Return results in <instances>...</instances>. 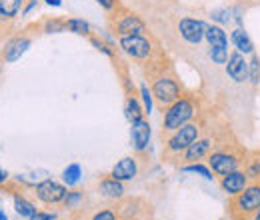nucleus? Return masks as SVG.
<instances>
[{
    "instance_id": "obj_10",
    "label": "nucleus",
    "mask_w": 260,
    "mask_h": 220,
    "mask_svg": "<svg viewBox=\"0 0 260 220\" xmlns=\"http://www.w3.org/2000/svg\"><path fill=\"white\" fill-rule=\"evenodd\" d=\"M176 28H178L180 38H182L186 44H190V46H198V44L204 40L206 24H204L202 20H198V18H190V16L180 18Z\"/></svg>"
},
{
    "instance_id": "obj_41",
    "label": "nucleus",
    "mask_w": 260,
    "mask_h": 220,
    "mask_svg": "<svg viewBox=\"0 0 260 220\" xmlns=\"http://www.w3.org/2000/svg\"><path fill=\"white\" fill-rule=\"evenodd\" d=\"M220 220H232V218H230V216H224V218H220Z\"/></svg>"
},
{
    "instance_id": "obj_31",
    "label": "nucleus",
    "mask_w": 260,
    "mask_h": 220,
    "mask_svg": "<svg viewBox=\"0 0 260 220\" xmlns=\"http://www.w3.org/2000/svg\"><path fill=\"white\" fill-rule=\"evenodd\" d=\"M228 52L226 48H216V46H210L208 48V58L212 60V64H216V66H224L228 60Z\"/></svg>"
},
{
    "instance_id": "obj_14",
    "label": "nucleus",
    "mask_w": 260,
    "mask_h": 220,
    "mask_svg": "<svg viewBox=\"0 0 260 220\" xmlns=\"http://www.w3.org/2000/svg\"><path fill=\"white\" fill-rule=\"evenodd\" d=\"M130 136H132V146L138 154L146 152L148 148V142H150V124L146 118H140L136 122H132L130 128Z\"/></svg>"
},
{
    "instance_id": "obj_8",
    "label": "nucleus",
    "mask_w": 260,
    "mask_h": 220,
    "mask_svg": "<svg viewBox=\"0 0 260 220\" xmlns=\"http://www.w3.org/2000/svg\"><path fill=\"white\" fill-rule=\"evenodd\" d=\"M216 142H218V136H214V134H200L194 142L184 150V154L180 156V166L182 164L200 162L202 158H208V154L214 150Z\"/></svg>"
},
{
    "instance_id": "obj_15",
    "label": "nucleus",
    "mask_w": 260,
    "mask_h": 220,
    "mask_svg": "<svg viewBox=\"0 0 260 220\" xmlns=\"http://www.w3.org/2000/svg\"><path fill=\"white\" fill-rule=\"evenodd\" d=\"M110 176L116 178V180H120V182H130V180H134V178L138 176V160H136V156L120 158V160L114 164V168L110 170Z\"/></svg>"
},
{
    "instance_id": "obj_38",
    "label": "nucleus",
    "mask_w": 260,
    "mask_h": 220,
    "mask_svg": "<svg viewBox=\"0 0 260 220\" xmlns=\"http://www.w3.org/2000/svg\"><path fill=\"white\" fill-rule=\"evenodd\" d=\"M46 4H50V6H60L62 0H46Z\"/></svg>"
},
{
    "instance_id": "obj_20",
    "label": "nucleus",
    "mask_w": 260,
    "mask_h": 220,
    "mask_svg": "<svg viewBox=\"0 0 260 220\" xmlns=\"http://www.w3.org/2000/svg\"><path fill=\"white\" fill-rule=\"evenodd\" d=\"M14 194V210H16V214L20 216V218H26L30 220L36 214V206H34V202H30L24 194H18V192H12Z\"/></svg>"
},
{
    "instance_id": "obj_2",
    "label": "nucleus",
    "mask_w": 260,
    "mask_h": 220,
    "mask_svg": "<svg viewBox=\"0 0 260 220\" xmlns=\"http://www.w3.org/2000/svg\"><path fill=\"white\" fill-rule=\"evenodd\" d=\"M198 116H200L198 100L190 95H182L176 102H172L168 108H164L162 136H168L170 132L178 130L180 126L188 124L192 120H198Z\"/></svg>"
},
{
    "instance_id": "obj_36",
    "label": "nucleus",
    "mask_w": 260,
    "mask_h": 220,
    "mask_svg": "<svg viewBox=\"0 0 260 220\" xmlns=\"http://www.w3.org/2000/svg\"><path fill=\"white\" fill-rule=\"evenodd\" d=\"M8 180H10L8 172H6L4 168H0V188H2V186H6V184H8Z\"/></svg>"
},
{
    "instance_id": "obj_23",
    "label": "nucleus",
    "mask_w": 260,
    "mask_h": 220,
    "mask_svg": "<svg viewBox=\"0 0 260 220\" xmlns=\"http://www.w3.org/2000/svg\"><path fill=\"white\" fill-rule=\"evenodd\" d=\"M84 200H86V194L82 190H68V194H66L60 206H64L68 210H76V208H82Z\"/></svg>"
},
{
    "instance_id": "obj_29",
    "label": "nucleus",
    "mask_w": 260,
    "mask_h": 220,
    "mask_svg": "<svg viewBox=\"0 0 260 220\" xmlns=\"http://www.w3.org/2000/svg\"><path fill=\"white\" fill-rule=\"evenodd\" d=\"M88 220H120V216H118V212H116L114 206H104V208L94 210L88 216Z\"/></svg>"
},
{
    "instance_id": "obj_27",
    "label": "nucleus",
    "mask_w": 260,
    "mask_h": 220,
    "mask_svg": "<svg viewBox=\"0 0 260 220\" xmlns=\"http://www.w3.org/2000/svg\"><path fill=\"white\" fill-rule=\"evenodd\" d=\"M66 22V30L74 32V34H80V36H88L90 34V24L82 18H68Z\"/></svg>"
},
{
    "instance_id": "obj_32",
    "label": "nucleus",
    "mask_w": 260,
    "mask_h": 220,
    "mask_svg": "<svg viewBox=\"0 0 260 220\" xmlns=\"http://www.w3.org/2000/svg\"><path fill=\"white\" fill-rule=\"evenodd\" d=\"M140 96H142V106H144V112H146V114H150L154 98H152V90L148 88V84H140Z\"/></svg>"
},
{
    "instance_id": "obj_3",
    "label": "nucleus",
    "mask_w": 260,
    "mask_h": 220,
    "mask_svg": "<svg viewBox=\"0 0 260 220\" xmlns=\"http://www.w3.org/2000/svg\"><path fill=\"white\" fill-rule=\"evenodd\" d=\"M202 134V122L192 120L188 124L180 126L178 130L170 132L164 138V158L166 160H176L184 154V150L194 142L196 138Z\"/></svg>"
},
{
    "instance_id": "obj_11",
    "label": "nucleus",
    "mask_w": 260,
    "mask_h": 220,
    "mask_svg": "<svg viewBox=\"0 0 260 220\" xmlns=\"http://www.w3.org/2000/svg\"><path fill=\"white\" fill-rule=\"evenodd\" d=\"M224 70H226V76L232 82H236V84L246 82L248 80V60H246V54H242L238 50H232L228 54Z\"/></svg>"
},
{
    "instance_id": "obj_30",
    "label": "nucleus",
    "mask_w": 260,
    "mask_h": 220,
    "mask_svg": "<svg viewBox=\"0 0 260 220\" xmlns=\"http://www.w3.org/2000/svg\"><path fill=\"white\" fill-rule=\"evenodd\" d=\"M42 32H46V34H54V32H64L66 30V22L64 20H60V18H46L44 22H42Z\"/></svg>"
},
{
    "instance_id": "obj_22",
    "label": "nucleus",
    "mask_w": 260,
    "mask_h": 220,
    "mask_svg": "<svg viewBox=\"0 0 260 220\" xmlns=\"http://www.w3.org/2000/svg\"><path fill=\"white\" fill-rule=\"evenodd\" d=\"M182 172H192V174H198L202 176L204 180H214V172L208 168V164H202V162H192V164H182L180 166Z\"/></svg>"
},
{
    "instance_id": "obj_12",
    "label": "nucleus",
    "mask_w": 260,
    "mask_h": 220,
    "mask_svg": "<svg viewBox=\"0 0 260 220\" xmlns=\"http://www.w3.org/2000/svg\"><path fill=\"white\" fill-rule=\"evenodd\" d=\"M250 182H252V180L248 178V174L244 172V168L234 170V172H228V174H224V176H220V188H222V192H224L226 196H230V198L236 196V194H240Z\"/></svg>"
},
{
    "instance_id": "obj_21",
    "label": "nucleus",
    "mask_w": 260,
    "mask_h": 220,
    "mask_svg": "<svg viewBox=\"0 0 260 220\" xmlns=\"http://www.w3.org/2000/svg\"><path fill=\"white\" fill-rule=\"evenodd\" d=\"M124 114H126V118H128V122H136V120H140V118H144V106L140 104V100L136 98V95H128L126 98V104H124Z\"/></svg>"
},
{
    "instance_id": "obj_42",
    "label": "nucleus",
    "mask_w": 260,
    "mask_h": 220,
    "mask_svg": "<svg viewBox=\"0 0 260 220\" xmlns=\"http://www.w3.org/2000/svg\"><path fill=\"white\" fill-rule=\"evenodd\" d=\"M120 220H122V218H120Z\"/></svg>"
},
{
    "instance_id": "obj_18",
    "label": "nucleus",
    "mask_w": 260,
    "mask_h": 220,
    "mask_svg": "<svg viewBox=\"0 0 260 220\" xmlns=\"http://www.w3.org/2000/svg\"><path fill=\"white\" fill-rule=\"evenodd\" d=\"M204 40L208 42V46H216V48H226L230 42V36L226 30L218 24H206V32H204Z\"/></svg>"
},
{
    "instance_id": "obj_33",
    "label": "nucleus",
    "mask_w": 260,
    "mask_h": 220,
    "mask_svg": "<svg viewBox=\"0 0 260 220\" xmlns=\"http://www.w3.org/2000/svg\"><path fill=\"white\" fill-rule=\"evenodd\" d=\"M90 42H92V46L96 48L98 52H102V54H106L108 58H114L116 54H114V50H112V46L110 44H106L104 40H100L96 36H90Z\"/></svg>"
},
{
    "instance_id": "obj_5",
    "label": "nucleus",
    "mask_w": 260,
    "mask_h": 220,
    "mask_svg": "<svg viewBox=\"0 0 260 220\" xmlns=\"http://www.w3.org/2000/svg\"><path fill=\"white\" fill-rule=\"evenodd\" d=\"M150 90H152L154 102H156L162 110L168 108L172 102H176L180 96L184 95V92H182V86H180V82H178V78H176V74H174L170 68L150 78Z\"/></svg>"
},
{
    "instance_id": "obj_37",
    "label": "nucleus",
    "mask_w": 260,
    "mask_h": 220,
    "mask_svg": "<svg viewBox=\"0 0 260 220\" xmlns=\"http://www.w3.org/2000/svg\"><path fill=\"white\" fill-rule=\"evenodd\" d=\"M36 4H38V0H32V2H30V4H28V6L24 8V14H28V12L32 10V8H34V6H36Z\"/></svg>"
},
{
    "instance_id": "obj_39",
    "label": "nucleus",
    "mask_w": 260,
    "mask_h": 220,
    "mask_svg": "<svg viewBox=\"0 0 260 220\" xmlns=\"http://www.w3.org/2000/svg\"><path fill=\"white\" fill-rule=\"evenodd\" d=\"M246 220H260V210H256V212H254L250 218H246Z\"/></svg>"
},
{
    "instance_id": "obj_9",
    "label": "nucleus",
    "mask_w": 260,
    "mask_h": 220,
    "mask_svg": "<svg viewBox=\"0 0 260 220\" xmlns=\"http://www.w3.org/2000/svg\"><path fill=\"white\" fill-rule=\"evenodd\" d=\"M116 212L122 220H150L152 218V208L148 202L140 198H122L116 202Z\"/></svg>"
},
{
    "instance_id": "obj_1",
    "label": "nucleus",
    "mask_w": 260,
    "mask_h": 220,
    "mask_svg": "<svg viewBox=\"0 0 260 220\" xmlns=\"http://www.w3.org/2000/svg\"><path fill=\"white\" fill-rule=\"evenodd\" d=\"M246 150L240 148L238 144H228V140L218 138L214 150L208 154V168L214 172V176H224L228 172H234V170H240L244 168V162H246Z\"/></svg>"
},
{
    "instance_id": "obj_28",
    "label": "nucleus",
    "mask_w": 260,
    "mask_h": 220,
    "mask_svg": "<svg viewBox=\"0 0 260 220\" xmlns=\"http://www.w3.org/2000/svg\"><path fill=\"white\" fill-rule=\"evenodd\" d=\"M248 80H250L252 86L260 84V56L256 52H252L250 60H248Z\"/></svg>"
},
{
    "instance_id": "obj_13",
    "label": "nucleus",
    "mask_w": 260,
    "mask_h": 220,
    "mask_svg": "<svg viewBox=\"0 0 260 220\" xmlns=\"http://www.w3.org/2000/svg\"><path fill=\"white\" fill-rule=\"evenodd\" d=\"M32 44V38L26 36V34H18L14 38H10L6 44H4V52H2V60L4 62H16Z\"/></svg>"
},
{
    "instance_id": "obj_17",
    "label": "nucleus",
    "mask_w": 260,
    "mask_h": 220,
    "mask_svg": "<svg viewBox=\"0 0 260 220\" xmlns=\"http://www.w3.org/2000/svg\"><path fill=\"white\" fill-rule=\"evenodd\" d=\"M230 42L234 46V50L242 52V54H252L254 52V42L248 36V32L244 30V26H236L230 32Z\"/></svg>"
},
{
    "instance_id": "obj_4",
    "label": "nucleus",
    "mask_w": 260,
    "mask_h": 220,
    "mask_svg": "<svg viewBox=\"0 0 260 220\" xmlns=\"http://www.w3.org/2000/svg\"><path fill=\"white\" fill-rule=\"evenodd\" d=\"M256 210H260V180H252L240 194L228 200V216L232 220H246Z\"/></svg>"
},
{
    "instance_id": "obj_40",
    "label": "nucleus",
    "mask_w": 260,
    "mask_h": 220,
    "mask_svg": "<svg viewBox=\"0 0 260 220\" xmlns=\"http://www.w3.org/2000/svg\"><path fill=\"white\" fill-rule=\"evenodd\" d=\"M0 220H8V218H6V214H4V210H2V208H0Z\"/></svg>"
},
{
    "instance_id": "obj_26",
    "label": "nucleus",
    "mask_w": 260,
    "mask_h": 220,
    "mask_svg": "<svg viewBox=\"0 0 260 220\" xmlns=\"http://www.w3.org/2000/svg\"><path fill=\"white\" fill-rule=\"evenodd\" d=\"M210 18H212V22H214V24H218V26H222V28L234 22L232 8H216V10H212V12H210Z\"/></svg>"
},
{
    "instance_id": "obj_24",
    "label": "nucleus",
    "mask_w": 260,
    "mask_h": 220,
    "mask_svg": "<svg viewBox=\"0 0 260 220\" xmlns=\"http://www.w3.org/2000/svg\"><path fill=\"white\" fill-rule=\"evenodd\" d=\"M244 172L248 174L250 180H260V152L248 154L244 162Z\"/></svg>"
},
{
    "instance_id": "obj_19",
    "label": "nucleus",
    "mask_w": 260,
    "mask_h": 220,
    "mask_svg": "<svg viewBox=\"0 0 260 220\" xmlns=\"http://www.w3.org/2000/svg\"><path fill=\"white\" fill-rule=\"evenodd\" d=\"M24 0H0V22L10 24L22 10Z\"/></svg>"
},
{
    "instance_id": "obj_25",
    "label": "nucleus",
    "mask_w": 260,
    "mask_h": 220,
    "mask_svg": "<svg viewBox=\"0 0 260 220\" xmlns=\"http://www.w3.org/2000/svg\"><path fill=\"white\" fill-rule=\"evenodd\" d=\"M80 176H82V168L80 164H68L62 172V182L66 186H76L80 182Z\"/></svg>"
},
{
    "instance_id": "obj_35",
    "label": "nucleus",
    "mask_w": 260,
    "mask_h": 220,
    "mask_svg": "<svg viewBox=\"0 0 260 220\" xmlns=\"http://www.w3.org/2000/svg\"><path fill=\"white\" fill-rule=\"evenodd\" d=\"M96 2L104 8V10H108V12H114V10H118V8H120L118 0H96Z\"/></svg>"
},
{
    "instance_id": "obj_34",
    "label": "nucleus",
    "mask_w": 260,
    "mask_h": 220,
    "mask_svg": "<svg viewBox=\"0 0 260 220\" xmlns=\"http://www.w3.org/2000/svg\"><path fill=\"white\" fill-rule=\"evenodd\" d=\"M30 220H58V214L56 212H46V210H36Z\"/></svg>"
},
{
    "instance_id": "obj_16",
    "label": "nucleus",
    "mask_w": 260,
    "mask_h": 220,
    "mask_svg": "<svg viewBox=\"0 0 260 220\" xmlns=\"http://www.w3.org/2000/svg\"><path fill=\"white\" fill-rule=\"evenodd\" d=\"M98 192H100V196H104L106 200H114V202H118V200H122V198L126 196L124 182L112 178L110 174H106L104 178H100V182H98Z\"/></svg>"
},
{
    "instance_id": "obj_6",
    "label": "nucleus",
    "mask_w": 260,
    "mask_h": 220,
    "mask_svg": "<svg viewBox=\"0 0 260 220\" xmlns=\"http://www.w3.org/2000/svg\"><path fill=\"white\" fill-rule=\"evenodd\" d=\"M110 30L116 36H128V34H148V28L144 20L132 12H126L120 8L118 14L110 16Z\"/></svg>"
},
{
    "instance_id": "obj_7",
    "label": "nucleus",
    "mask_w": 260,
    "mask_h": 220,
    "mask_svg": "<svg viewBox=\"0 0 260 220\" xmlns=\"http://www.w3.org/2000/svg\"><path fill=\"white\" fill-rule=\"evenodd\" d=\"M66 194H68V188H66L64 182H58V180H52V178H46V180H42L34 186V196L38 198V202H42L46 206L62 204Z\"/></svg>"
}]
</instances>
